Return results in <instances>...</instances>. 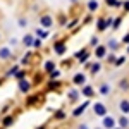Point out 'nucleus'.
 Wrapping results in <instances>:
<instances>
[{
  "label": "nucleus",
  "mask_w": 129,
  "mask_h": 129,
  "mask_svg": "<svg viewBox=\"0 0 129 129\" xmlns=\"http://www.w3.org/2000/svg\"><path fill=\"white\" fill-rule=\"evenodd\" d=\"M103 124H105V127H112V126H114V120L110 119V117H107V119H105V122H103Z\"/></svg>",
  "instance_id": "f257e3e1"
},
{
  "label": "nucleus",
  "mask_w": 129,
  "mask_h": 129,
  "mask_svg": "<svg viewBox=\"0 0 129 129\" xmlns=\"http://www.w3.org/2000/svg\"><path fill=\"white\" fill-rule=\"evenodd\" d=\"M120 109L124 110V112H129V103L127 102H122V103H120Z\"/></svg>",
  "instance_id": "f03ea898"
},
{
  "label": "nucleus",
  "mask_w": 129,
  "mask_h": 129,
  "mask_svg": "<svg viewBox=\"0 0 129 129\" xmlns=\"http://www.w3.org/2000/svg\"><path fill=\"white\" fill-rule=\"evenodd\" d=\"M96 112H98V114H105V109H103V105H96Z\"/></svg>",
  "instance_id": "7ed1b4c3"
},
{
  "label": "nucleus",
  "mask_w": 129,
  "mask_h": 129,
  "mask_svg": "<svg viewBox=\"0 0 129 129\" xmlns=\"http://www.w3.org/2000/svg\"><path fill=\"white\" fill-rule=\"evenodd\" d=\"M119 122H120V126H122V127H126V126H127V120H126V119H120Z\"/></svg>",
  "instance_id": "20e7f679"
},
{
  "label": "nucleus",
  "mask_w": 129,
  "mask_h": 129,
  "mask_svg": "<svg viewBox=\"0 0 129 129\" xmlns=\"http://www.w3.org/2000/svg\"><path fill=\"white\" fill-rule=\"evenodd\" d=\"M103 53H105V50H103V48H98V53H96V55H98V57H102Z\"/></svg>",
  "instance_id": "39448f33"
},
{
  "label": "nucleus",
  "mask_w": 129,
  "mask_h": 129,
  "mask_svg": "<svg viewBox=\"0 0 129 129\" xmlns=\"http://www.w3.org/2000/svg\"><path fill=\"white\" fill-rule=\"evenodd\" d=\"M83 79H84L83 76H78V78H76V83H83Z\"/></svg>",
  "instance_id": "423d86ee"
},
{
  "label": "nucleus",
  "mask_w": 129,
  "mask_h": 129,
  "mask_svg": "<svg viewBox=\"0 0 129 129\" xmlns=\"http://www.w3.org/2000/svg\"><path fill=\"white\" fill-rule=\"evenodd\" d=\"M124 41H126V43H129V35L126 36V38H124Z\"/></svg>",
  "instance_id": "0eeeda50"
}]
</instances>
